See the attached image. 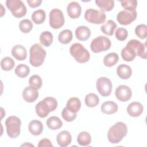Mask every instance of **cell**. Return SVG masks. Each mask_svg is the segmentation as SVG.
I'll use <instances>...</instances> for the list:
<instances>
[{
    "mask_svg": "<svg viewBox=\"0 0 147 147\" xmlns=\"http://www.w3.org/2000/svg\"><path fill=\"white\" fill-rule=\"evenodd\" d=\"M38 147H43V146H53L51 141L47 138H44L40 140L38 144Z\"/></svg>",
    "mask_w": 147,
    "mask_h": 147,
    "instance_id": "cell-42",
    "label": "cell"
},
{
    "mask_svg": "<svg viewBox=\"0 0 147 147\" xmlns=\"http://www.w3.org/2000/svg\"><path fill=\"white\" fill-rule=\"evenodd\" d=\"M84 18L90 23L101 24L105 22L106 18V15L101 10L94 9H88L85 11Z\"/></svg>",
    "mask_w": 147,
    "mask_h": 147,
    "instance_id": "cell-9",
    "label": "cell"
},
{
    "mask_svg": "<svg viewBox=\"0 0 147 147\" xmlns=\"http://www.w3.org/2000/svg\"><path fill=\"white\" fill-rule=\"evenodd\" d=\"M38 90L35 87L29 86L25 87L23 90L22 97L26 102H33L38 98Z\"/></svg>",
    "mask_w": 147,
    "mask_h": 147,
    "instance_id": "cell-14",
    "label": "cell"
},
{
    "mask_svg": "<svg viewBox=\"0 0 147 147\" xmlns=\"http://www.w3.org/2000/svg\"><path fill=\"white\" fill-rule=\"evenodd\" d=\"M77 142L80 146H87L91 142V137L88 132L82 131L78 136Z\"/></svg>",
    "mask_w": 147,
    "mask_h": 147,
    "instance_id": "cell-30",
    "label": "cell"
},
{
    "mask_svg": "<svg viewBox=\"0 0 147 147\" xmlns=\"http://www.w3.org/2000/svg\"><path fill=\"white\" fill-rule=\"evenodd\" d=\"M95 3L103 12L111 10L114 6L113 0H96Z\"/></svg>",
    "mask_w": 147,
    "mask_h": 147,
    "instance_id": "cell-25",
    "label": "cell"
},
{
    "mask_svg": "<svg viewBox=\"0 0 147 147\" xmlns=\"http://www.w3.org/2000/svg\"><path fill=\"white\" fill-rule=\"evenodd\" d=\"M47 125L48 128L51 130H57L62 126L63 122L57 117L52 116L48 118Z\"/></svg>",
    "mask_w": 147,
    "mask_h": 147,
    "instance_id": "cell-26",
    "label": "cell"
},
{
    "mask_svg": "<svg viewBox=\"0 0 147 147\" xmlns=\"http://www.w3.org/2000/svg\"><path fill=\"white\" fill-rule=\"evenodd\" d=\"M29 84L30 86L35 87L37 90L40 89L42 84V81L40 76L34 75L30 76L29 80Z\"/></svg>",
    "mask_w": 147,
    "mask_h": 147,
    "instance_id": "cell-37",
    "label": "cell"
},
{
    "mask_svg": "<svg viewBox=\"0 0 147 147\" xmlns=\"http://www.w3.org/2000/svg\"><path fill=\"white\" fill-rule=\"evenodd\" d=\"M118 59L119 57L117 53L115 52L109 53L105 56L103 59V63L106 66L111 67L117 64Z\"/></svg>",
    "mask_w": 147,
    "mask_h": 147,
    "instance_id": "cell-28",
    "label": "cell"
},
{
    "mask_svg": "<svg viewBox=\"0 0 147 147\" xmlns=\"http://www.w3.org/2000/svg\"><path fill=\"white\" fill-rule=\"evenodd\" d=\"M46 18V14L44 10L38 9L34 11L32 14V19L36 24H41L43 23Z\"/></svg>",
    "mask_w": 147,
    "mask_h": 147,
    "instance_id": "cell-31",
    "label": "cell"
},
{
    "mask_svg": "<svg viewBox=\"0 0 147 147\" xmlns=\"http://www.w3.org/2000/svg\"><path fill=\"white\" fill-rule=\"evenodd\" d=\"M40 43L45 47H49L53 42V35L49 31H44L42 32L40 36Z\"/></svg>",
    "mask_w": 147,
    "mask_h": 147,
    "instance_id": "cell-29",
    "label": "cell"
},
{
    "mask_svg": "<svg viewBox=\"0 0 147 147\" xmlns=\"http://www.w3.org/2000/svg\"><path fill=\"white\" fill-rule=\"evenodd\" d=\"M96 87L100 95L102 96H108L112 91V83L111 80L106 77H100L96 80Z\"/></svg>",
    "mask_w": 147,
    "mask_h": 147,
    "instance_id": "cell-11",
    "label": "cell"
},
{
    "mask_svg": "<svg viewBox=\"0 0 147 147\" xmlns=\"http://www.w3.org/2000/svg\"><path fill=\"white\" fill-rule=\"evenodd\" d=\"M6 5L11 12L12 15L16 18L22 17L26 14V7L21 0H7Z\"/></svg>",
    "mask_w": 147,
    "mask_h": 147,
    "instance_id": "cell-7",
    "label": "cell"
},
{
    "mask_svg": "<svg viewBox=\"0 0 147 147\" xmlns=\"http://www.w3.org/2000/svg\"><path fill=\"white\" fill-rule=\"evenodd\" d=\"M29 53L30 64L34 67L41 66L44 63L47 55L46 51L41 45L37 43L33 44L30 48Z\"/></svg>",
    "mask_w": 147,
    "mask_h": 147,
    "instance_id": "cell-3",
    "label": "cell"
},
{
    "mask_svg": "<svg viewBox=\"0 0 147 147\" xmlns=\"http://www.w3.org/2000/svg\"><path fill=\"white\" fill-rule=\"evenodd\" d=\"M136 34L141 39H145L147 35V26L145 24H140L135 29Z\"/></svg>",
    "mask_w": 147,
    "mask_h": 147,
    "instance_id": "cell-38",
    "label": "cell"
},
{
    "mask_svg": "<svg viewBox=\"0 0 147 147\" xmlns=\"http://www.w3.org/2000/svg\"><path fill=\"white\" fill-rule=\"evenodd\" d=\"M7 136L11 138H16L20 134L21 119L16 116H10L5 121Z\"/></svg>",
    "mask_w": 147,
    "mask_h": 147,
    "instance_id": "cell-6",
    "label": "cell"
},
{
    "mask_svg": "<svg viewBox=\"0 0 147 147\" xmlns=\"http://www.w3.org/2000/svg\"><path fill=\"white\" fill-rule=\"evenodd\" d=\"M14 72L17 76L24 78L29 74L30 69L28 65L24 64H20L16 67Z\"/></svg>",
    "mask_w": 147,
    "mask_h": 147,
    "instance_id": "cell-33",
    "label": "cell"
},
{
    "mask_svg": "<svg viewBox=\"0 0 147 147\" xmlns=\"http://www.w3.org/2000/svg\"><path fill=\"white\" fill-rule=\"evenodd\" d=\"M69 53L75 60L79 63H85L90 58L89 52L80 43L73 44L69 48Z\"/></svg>",
    "mask_w": 147,
    "mask_h": 147,
    "instance_id": "cell-5",
    "label": "cell"
},
{
    "mask_svg": "<svg viewBox=\"0 0 147 147\" xmlns=\"http://www.w3.org/2000/svg\"><path fill=\"white\" fill-rule=\"evenodd\" d=\"M137 16V13L136 10L133 11L123 10L118 13L117 16V20L121 25H127L136 19Z\"/></svg>",
    "mask_w": 147,
    "mask_h": 147,
    "instance_id": "cell-12",
    "label": "cell"
},
{
    "mask_svg": "<svg viewBox=\"0 0 147 147\" xmlns=\"http://www.w3.org/2000/svg\"><path fill=\"white\" fill-rule=\"evenodd\" d=\"M11 55L17 60L22 61L25 60L27 56L26 48L20 44L14 45L11 49Z\"/></svg>",
    "mask_w": 147,
    "mask_h": 147,
    "instance_id": "cell-18",
    "label": "cell"
},
{
    "mask_svg": "<svg viewBox=\"0 0 147 147\" xmlns=\"http://www.w3.org/2000/svg\"><path fill=\"white\" fill-rule=\"evenodd\" d=\"M42 0H27L29 6L32 8L38 7L42 3Z\"/></svg>",
    "mask_w": 147,
    "mask_h": 147,
    "instance_id": "cell-43",
    "label": "cell"
},
{
    "mask_svg": "<svg viewBox=\"0 0 147 147\" xmlns=\"http://www.w3.org/2000/svg\"><path fill=\"white\" fill-rule=\"evenodd\" d=\"M49 25L53 29H59L64 24V17L61 10L53 9L49 13Z\"/></svg>",
    "mask_w": 147,
    "mask_h": 147,
    "instance_id": "cell-10",
    "label": "cell"
},
{
    "mask_svg": "<svg viewBox=\"0 0 147 147\" xmlns=\"http://www.w3.org/2000/svg\"><path fill=\"white\" fill-rule=\"evenodd\" d=\"M118 105L113 101H106L103 103L100 110L102 113L106 114H113L118 110Z\"/></svg>",
    "mask_w": 147,
    "mask_h": 147,
    "instance_id": "cell-22",
    "label": "cell"
},
{
    "mask_svg": "<svg viewBox=\"0 0 147 147\" xmlns=\"http://www.w3.org/2000/svg\"><path fill=\"white\" fill-rule=\"evenodd\" d=\"M28 129L32 134L39 136L43 131V125L40 121L32 120L29 123Z\"/></svg>",
    "mask_w": 147,
    "mask_h": 147,
    "instance_id": "cell-21",
    "label": "cell"
},
{
    "mask_svg": "<svg viewBox=\"0 0 147 147\" xmlns=\"http://www.w3.org/2000/svg\"><path fill=\"white\" fill-rule=\"evenodd\" d=\"M99 98L94 93H89L85 97V103L87 107H94L98 105Z\"/></svg>",
    "mask_w": 147,
    "mask_h": 147,
    "instance_id": "cell-32",
    "label": "cell"
},
{
    "mask_svg": "<svg viewBox=\"0 0 147 147\" xmlns=\"http://www.w3.org/2000/svg\"><path fill=\"white\" fill-rule=\"evenodd\" d=\"M137 56H140V57L142 59H146V42L142 43V45L140 47V49L138 52Z\"/></svg>",
    "mask_w": 147,
    "mask_h": 147,
    "instance_id": "cell-41",
    "label": "cell"
},
{
    "mask_svg": "<svg viewBox=\"0 0 147 147\" xmlns=\"http://www.w3.org/2000/svg\"><path fill=\"white\" fill-rule=\"evenodd\" d=\"M72 40V33L71 30L65 29L62 30L58 36L59 41L63 44H67Z\"/></svg>",
    "mask_w": 147,
    "mask_h": 147,
    "instance_id": "cell-27",
    "label": "cell"
},
{
    "mask_svg": "<svg viewBox=\"0 0 147 147\" xmlns=\"http://www.w3.org/2000/svg\"><path fill=\"white\" fill-rule=\"evenodd\" d=\"M144 107L142 105L138 102L130 103L127 107V112L128 114L133 117H139L143 112Z\"/></svg>",
    "mask_w": 147,
    "mask_h": 147,
    "instance_id": "cell-15",
    "label": "cell"
},
{
    "mask_svg": "<svg viewBox=\"0 0 147 147\" xmlns=\"http://www.w3.org/2000/svg\"><path fill=\"white\" fill-rule=\"evenodd\" d=\"M28 146V145H30V146H34V145H32V144H27L26 143H25V144H22V145H21V146Z\"/></svg>",
    "mask_w": 147,
    "mask_h": 147,
    "instance_id": "cell-44",
    "label": "cell"
},
{
    "mask_svg": "<svg viewBox=\"0 0 147 147\" xmlns=\"http://www.w3.org/2000/svg\"><path fill=\"white\" fill-rule=\"evenodd\" d=\"M121 3L125 10L127 11L135 10L137 6L136 0H123L121 1Z\"/></svg>",
    "mask_w": 147,
    "mask_h": 147,
    "instance_id": "cell-36",
    "label": "cell"
},
{
    "mask_svg": "<svg viewBox=\"0 0 147 147\" xmlns=\"http://www.w3.org/2000/svg\"><path fill=\"white\" fill-rule=\"evenodd\" d=\"M127 133V127L122 122H118L112 126L107 133L108 140L111 144H118Z\"/></svg>",
    "mask_w": 147,
    "mask_h": 147,
    "instance_id": "cell-1",
    "label": "cell"
},
{
    "mask_svg": "<svg viewBox=\"0 0 147 147\" xmlns=\"http://www.w3.org/2000/svg\"><path fill=\"white\" fill-rule=\"evenodd\" d=\"M20 30L24 33H29L33 28V24L32 21L28 19H24L21 20L19 24Z\"/></svg>",
    "mask_w": 147,
    "mask_h": 147,
    "instance_id": "cell-35",
    "label": "cell"
},
{
    "mask_svg": "<svg viewBox=\"0 0 147 147\" xmlns=\"http://www.w3.org/2000/svg\"><path fill=\"white\" fill-rule=\"evenodd\" d=\"M117 74L122 79H129L132 74V70L130 66L126 64H121L117 68Z\"/></svg>",
    "mask_w": 147,
    "mask_h": 147,
    "instance_id": "cell-20",
    "label": "cell"
},
{
    "mask_svg": "<svg viewBox=\"0 0 147 147\" xmlns=\"http://www.w3.org/2000/svg\"><path fill=\"white\" fill-rule=\"evenodd\" d=\"M117 26V24L114 21L109 20L100 27V30L104 34L108 36H112Z\"/></svg>",
    "mask_w": 147,
    "mask_h": 147,
    "instance_id": "cell-24",
    "label": "cell"
},
{
    "mask_svg": "<svg viewBox=\"0 0 147 147\" xmlns=\"http://www.w3.org/2000/svg\"><path fill=\"white\" fill-rule=\"evenodd\" d=\"M81 107V102L80 99L76 97H72L69 98L67 103L66 108L72 113H76Z\"/></svg>",
    "mask_w": 147,
    "mask_h": 147,
    "instance_id": "cell-23",
    "label": "cell"
},
{
    "mask_svg": "<svg viewBox=\"0 0 147 147\" xmlns=\"http://www.w3.org/2000/svg\"><path fill=\"white\" fill-rule=\"evenodd\" d=\"M127 35H128L127 30L123 28H117L115 33V37L119 41H121L125 40L127 37Z\"/></svg>",
    "mask_w": 147,
    "mask_h": 147,
    "instance_id": "cell-40",
    "label": "cell"
},
{
    "mask_svg": "<svg viewBox=\"0 0 147 147\" xmlns=\"http://www.w3.org/2000/svg\"><path fill=\"white\" fill-rule=\"evenodd\" d=\"M142 43L137 40L132 39L127 42L126 47L121 51V56L126 61H133L136 56Z\"/></svg>",
    "mask_w": 147,
    "mask_h": 147,
    "instance_id": "cell-4",
    "label": "cell"
},
{
    "mask_svg": "<svg viewBox=\"0 0 147 147\" xmlns=\"http://www.w3.org/2000/svg\"><path fill=\"white\" fill-rule=\"evenodd\" d=\"M111 45V41L108 37L104 36H99L93 39L91 42L90 48L93 52L99 53L109 49Z\"/></svg>",
    "mask_w": 147,
    "mask_h": 147,
    "instance_id": "cell-8",
    "label": "cell"
},
{
    "mask_svg": "<svg viewBox=\"0 0 147 147\" xmlns=\"http://www.w3.org/2000/svg\"><path fill=\"white\" fill-rule=\"evenodd\" d=\"M15 65V62L13 59L10 57H3L1 61V66L2 69L5 71L11 70Z\"/></svg>",
    "mask_w": 147,
    "mask_h": 147,
    "instance_id": "cell-34",
    "label": "cell"
},
{
    "mask_svg": "<svg viewBox=\"0 0 147 147\" xmlns=\"http://www.w3.org/2000/svg\"><path fill=\"white\" fill-rule=\"evenodd\" d=\"M91 35L90 29L86 26H78L75 30V36L80 41L87 40Z\"/></svg>",
    "mask_w": 147,
    "mask_h": 147,
    "instance_id": "cell-19",
    "label": "cell"
},
{
    "mask_svg": "<svg viewBox=\"0 0 147 147\" xmlns=\"http://www.w3.org/2000/svg\"><path fill=\"white\" fill-rule=\"evenodd\" d=\"M57 107V100L53 97H46L36 106V113L38 117L45 118Z\"/></svg>",
    "mask_w": 147,
    "mask_h": 147,
    "instance_id": "cell-2",
    "label": "cell"
},
{
    "mask_svg": "<svg viewBox=\"0 0 147 147\" xmlns=\"http://www.w3.org/2000/svg\"><path fill=\"white\" fill-rule=\"evenodd\" d=\"M67 11L69 17L75 19L80 17L82 9L80 4L78 2H71L68 3L67 7Z\"/></svg>",
    "mask_w": 147,
    "mask_h": 147,
    "instance_id": "cell-16",
    "label": "cell"
},
{
    "mask_svg": "<svg viewBox=\"0 0 147 147\" xmlns=\"http://www.w3.org/2000/svg\"><path fill=\"white\" fill-rule=\"evenodd\" d=\"M115 95L117 99L119 101L126 102L131 98L132 92L128 86L126 85H121L116 88Z\"/></svg>",
    "mask_w": 147,
    "mask_h": 147,
    "instance_id": "cell-13",
    "label": "cell"
},
{
    "mask_svg": "<svg viewBox=\"0 0 147 147\" xmlns=\"http://www.w3.org/2000/svg\"><path fill=\"white\" fill-rule=\"evenodd\" d=\"M56 140L58 145L60 146L66 147L71 144L72 137L68 131L63 130L57 135Z\"/></svg>",
    "mask_w": 147,
    "mask_h": 147,
    "instance_id": "cell-17",
    "label": "cell"
},
{
    "mask_svg": "<svg viewBox=\"0 0 147 147\" xmlns=\"http://www.w3.org/2000/svg\"><path fill=\"white\" fill-rule=\"evenodd\" d=\"M61 116L67 122H72L75 119L77 114L75 113L70 111L66 107L64 108L61 112Z\"/></svg>",
    "mask_w": 147,
    "mask_h": 147,
    "instance_id": "cell-39",
    "label": "cell"
}]
</instances>
